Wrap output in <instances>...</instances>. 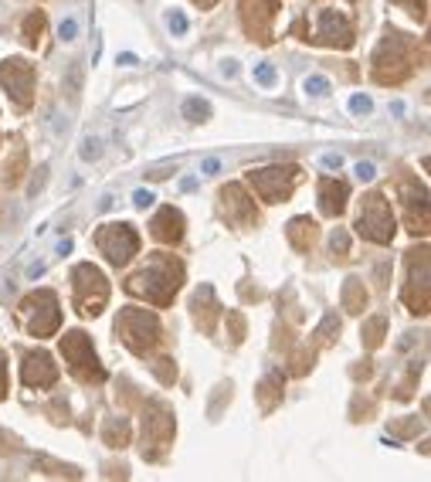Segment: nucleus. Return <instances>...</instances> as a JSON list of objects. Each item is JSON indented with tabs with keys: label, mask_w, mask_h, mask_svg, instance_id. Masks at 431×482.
<instances>
[{
	"label": "nucleus",
	"mask_w": 431,
	"mask_h": 482,
	"mask_svg": "<svg viewBox=\"0 0 431 482\" xmlns=\"http://www.w3.org/2000/svg\"><path fill=\"white\" fill-rule=\"evenodd\" d=\"M180 282H184V265L173 258V255H153L133 279L126 282V292L129 296H140V299H146V302H153V306H170L173 302V296H177V289H180Z\"/></svg>",
	"instance_id": "f257e3e1"
},
{
	"label": "nucleus",
	"mask_w": 431,
	"mask_h": 482,
	"mask_svg": "<svg viewBox=\"0 0 431 482\" xmlns=\"http://www.w3.org/2000/svg\"><path fill=\"white\" fill-rule=\"evenodd\" d=\"M21 322H24V329L31 333V336H51V333H58V326H61V309H58V296L51 292V289H38V292H31L24 302H21Z\"/></svg>",
	"instance_id": "f03ea898"
},
{
	"label": "nucleus",
	"mask_w": 431,
	"mask_h": 482,
	"mask_svg": "<svg viewBox=\"0 0 431 482\" xmlns=\"http://www.w3.org/2000/svg\"><path fill=\"white\" fill-rule=\"evenodd\" d=\"M116 333L133 354H150L160 343V320L150 309H122L116 320Z\"/></svg>",
	"instance_id": "7ed1b4c3"
},
{
	"label": "nucleus",
	"mask_w": 431,
	"mask_h": 482,
	"mask_svg": "<svg viewBox=\"0 0 431 482\" xmlns=\"http://www.w3.org/2000/svg\"><path fill=\"white\" fill-rule=\"evenodd\" d=\"M72 289H75V309L82 316H99L106 309V302H109V282H106V276L92 262L75 265Z\"/></svg>",
	"instance_id": "20e7f679"
},
{
	"label": "nucleus",
	"mask_w": 431,
	"mask_h": 482,
	"mask_svg": "<svg viewBox=\"0 0 431 482\" xmlns=\"http://www.w3.org/2000/svg\"><path fill=\"white\" fill-rule=\"evenodd\" d=\"M411 75V55H408V41L401 35H387L374 51V79L381 85H397Z\"/></svg>",
	"instance_id": "39448f33"
},
{
	"label": "nucleus",
	"mask_w": 431,
	"mask_h": 482,
	"mask_svg": "<svg viewBox=\"0 0 431 482\" xmlns=\"http://www.w3.org/2000/svg\"><path fill=\"white\" fill-rule=\"evenodd\" d=\"M61 357L68 363V370L85 384H92V380L102 384L106 380V370H102V363H99L95 350H92V340L82 329H72V333L61 336Z\"/></svg>",
	"instance_id": "423d86ee"
},
{
	"label": "nucleus",
	"mask_w": 431,
	"mask_h": 482,
	"mask_svg": "<svg viewBox=\"0 0 431 482\" xmlns=\"http://www.w3.org/2000/svg\"><path fill=\"white\" fill-rule=\"evenodd\" d=\"M173 442V414L163 401H150L143 414V459L157 462Z\"/></svg>",
	"instance_id": "0eeeda50"
},
{
	"label": "nucleus",
	"mask_w": 431,
	"mask_h": 482,
	"mask_svg": "<svg viewBox=\"0 0 431 482\" xmlns=\"http://www.w3.org/2000/svg\"><path fill=\"white\" fill-rule=\"evenodd\" d=\"M356 231H360V238L374 241V244H391L394 241V214L391 204L384 201V194L363 197V207L356 214Z\"/></svg>",
	"instance_id": "6e6552de"
},
{
	"label": "nucleus",
	"mask_w": 431,
	"mask_h": 482,
	"mask_svg": "<svg viewBox=\"0 0 431 482\" xmlns=\"http://www.w3.org/2000/svg\"><path fill=\"white\" fill-rule=\"evenodd\" d=\"M299 166H269V170H251L248 173V184L255 187V194L269 204H282L289 201L292 187L299 184Z\"/></svg>",
	"instance_id": "1a4fd4ad"
},
{
	"label": "nucleus",
	"mask_w": 431,
	"mask_h": 482,
	"mask_svg": "<svg viewBox=\"0 0 431 482\" xmlns=\"http://www.w3.org/2000/svg\"><path fill=\"white\" fill-rule=\"evenodd\" d=\"M404 302L414 316L428 313V248H414L408 251V285H404Z\"/></svg>",
	"instance_id": "9d476101"
},
{
	"label": "nucleus",
	"mask_w": 431,
	"mask_h": 482,
	"mask_svg": "<svg viewBox=\"0 0 431 482\" xmlns=\"http://www.w3.org/2000/svg\"><path fill=\"white\" fill-rule=\"evenodd\" d=\"M95 244L106 255L109 265H126L136 251H140V235L129 224H106L95 231Z\"/></svg>",
	"instance_id": "9b49d317"
},
{
	"label": "nucleus",
	"mask_w": 431,
	"mask_h": 482,
	"mask_svg": "<svg viewBox=\"0 0 431 482\" xmlns=\"http://www.w3.org/2000/svg\"><path fill=\"white\" fill-rule=\"evenodd\" d=\"M313 44H326V48H350L353 44V24L347 14H340V10H319L316 14V31Z\"/></svg>",
	"instance_id": "f8f14e48"
},
{
	"label": "nucleus",
	"mask_w": 431,
	"mask_h": 482,
	"mask_svg": "<svg viewBox=\"0 0 431 482\" xmlns=\"http://www.w3.org/2000/svg\"><path fill=\"white\" fill-rule=\"evenodd\" d=\"M0 85L14 95L17 109H28L31 99H35L31 95L35 92V68L28 61H21V58H10V61L0 65Z\"/></svg>",
	"instance_id": "ddd939ff"
},
{
	"label": "nucleus",
	"mask_w": 431,
	"mask_h": 482,
	"mask_svg": "<svg viewBox=\"0 0 431 482\" xmlns=\"http://www.w3.org/2000/svg\"><path fill=\"white\" fill-rule=\"evenodd\" d=\"M278 14V3L275 0H241V21H245V31L255 41L269 44L272 41V21Z\"/></svg>",
	"instance_id": "4468645a"
},
{
	"label": "nucleus",
	"mask_w": 431,
	"mask_h": 482,
	"mask_svg": "<svg viewBox=\"0 0 431 482\" xmlns=\"http://www.w3.org/2000/svg\"><path fill=\"white\" fill-rule=\"evenodd\" d=\"M221 211H224V218H228L235 228H251V224L258 221L255 201L245 194L241 184H228V187L221 191Z\"/></svg>",
	"instance_id": "2eb2a0df"
},
{
	"label": "nucleus",
	"mask_w": 431,
	"mask_h": 482,
	"mask_svg": "<svg viewBox=\"0 0 431 482\" xmlns=\"http://www.w3.org/2000/svg\"><path fill=\"white\" fill-rule=\"evenodd\" d=\"M401 197H404V211H408V228L418 235L428 231V194L418 184H401Z\"/></svg>",
	"instance_id": "dca6fc26"
},
{
	"label": "nucleus",
	"mask_w": 431,
	"mask_h": 482,
	"mask_svg": "<svg viewBox=\"0 0 431 482\" xmlns=\"http://www.w3.org/2000/svg\"><path fill=\"white\" fill-rule=\"evenodd\" d=\"M21 380L28 387H51L58 380V363L48 354H28L21 363Z\"/></svg>",
	"instance_id": "f3484780"
},
{
	"label": "nucleus",
	"mask_w": 431,
	"mask_h": 482,
	"mask_svg": "<svg viewBox=\"0 0 431 482\" xmlns=\"http://www.w3.org/2000/svg\"><path fill=\"white\" fill-rule=\"evenodd\" d=\"M150 235L163 244H177L184 238V214L177 207H160V214L150 221Z\"/></svg>",
	"instance_id": "a211bd4d"
},
{
	"label": "nucleus",
	"mask_w": 431,
	"mask_h": 482,
	"mask_svg": "<svg viewBox=\"0 0 431 482\" xmlns=\"http://www.w3.org/2000/svg\"><path fill=\"white\" fill-rule=\"evenodd\" d=\"M347 197H350V187H347L343 180H329V177L319 180V211H323V214H329V218L343 214Z\"/></svg>",
	"instance_id": "6ab92c4d"
},
{
	"label": "nucleus",
	"mask_w": 431,
	"mask_h": 482,
	"mask_svg": "<svg viewBox=\"0 0 431 482\" xmlns=\"http://www.w3.org/2000/svg\"><path fill=\"white\" fill-rule=\"evenodd\" d=\"M191 309H194L197 326H200L204 333H214V320H218L221 306H218V299H214V289H211V285H200V289H197Z\"/></svg>",
	"instance_id": "aec40b11"
},
{
	"label": "nucleus",
	"mask_w": 431,
	"mask_h": 482,
	"mask_svg": "<svg viewBox=\"0 0 431 482\" xmlns=\"http://www.w3.org/2000/svg\"><path fill=\"white\" fill-rule=\"evenodd\" d=\"M285 235H289V244H292L296 251H309L319 231H316L313 218H292V221H289V228H285Z\"/></svg>",
	"instance_id": "412c9836"
},
{
	"label": "nucleus",
	"mask_w": 431,
	"mask_h": 482,
	"mask_svg": "<svg viewBox=\"0 0 431 482\" xmlns=\"http://www.w3.org/2000/svg\"><path fill=\"white\" fill-rule=\"evenodd\" d=\"M278 401H282V370H272V374L258 384V404H262V411L269 414Z\"/></svg>",
	"instance_id": "4be33fe9"
},
{
	"label": "nucleus",
	"mask_w": 431,
	"mask_h": 482,
	"mask_svg": "<svg viewBox=\"0 0 431 482\" xmlns=\"http://www.w3.org/2000/svg\"><path fill=\"white\" fill-rule=\"evenodd\" d=\"M343 309L347 313H363L367 309V289H363V282L356 276L343 282Z\"/></svg>",
	"instance_id": "5701e85b"
},
{
	"label": "nucleus",
	"mask_w": 431,
	"mask_h": 482,
	"mask_svg": "<svg viewBox=\"0 0 431 482\" xmlns=\"http://www.w3.org/2000/svg\"><path fill=\"white\" fill-rule=\"evenodd\" d=\"M384 333H387V320H384V316H370V320L363 322V329H360L363 347H367V350H377V347L384 343Z\"/></svg>",
	"instance_id": "b1692460"
},
{
	"label": "nucleus",
	"mask_w": 431,
	"mask_h": 482,
	"mask_svg": "<svg viewBox=\"0 0 431 482\" xmlns=\"http://www.w3.org/2000/svg\"><path fill=\"white\" fill-rule=\"evenodd\" d=\"M102 442L109 445V448H122V445L129 442V421H126V418H113V421H106Z\"/></svg>",
	"instance_id": "393cba45"
},
{
	"label": "nucleus",
	"mask_w": 431,
	"mask_h": 482,
	"mask_svg": "<svg viewBox=\"0 0 431 482\" xmlns=\"http://www.w3.org/2000/svg\"><path fill=\"white\" fill-rule=\"evenodd\" d=\"M336 333H340V320H336V313H326V316H323V322L316 326L313 343H316V347H329V343L336 340Z\"/></svg>",
	"instance_id": "a878e982"
},
{
	"label": "nucleus",
	"mask_w": 431,
	"mask_h": 482,
	"mask_svg": "<svg viewBox=\"0 0 431 482\" xmlns=\"http://www.w3.org/2000/svg\"><path fill=\"white\" fill-rule=\"evenodd\" d=\"M41 31H44V14H41V10L28 14V21H24V44H28V48H38Z\"/></svg>",
	"instance_id": "bb28decb"
},
{
	"label": "nucleus",
	"mask_w": 431,
	"mask_h": 482,
	"mask_svg": "<svg viewBox=\"0 0 431 482\" xmlns=\"http://www.w3.org/2000/svg\"><path fill=\"white\" fill-rule=\"evenodd\" d=\"M184 119L207 122V119H211V106H207L204 99H187V102H184Z\"/></svg>",
	"instance_id": "cd10ccee"
},
{
	"label": "nucleus",
	"mask_w": 431,
	"mask_h": 482,
	"mask_svg": "<svg viewBox=\"0 0 431 482\" xmlns=\"http://www.w3.org/2000/svg\"><path fill=\"white\" fill-rule=\"evenodd\" d=\"M14 153H17V157H14V163H7V170H3V184H10V187H14V184H21V177H24L21 170H24V160H28L24 146H17Z\"/></svg>",
	"instance_id": "c85d7f7f"
},
{
	"label": "nucleus",
	"mask_w": 431,
	"mask_h": 482,
	"mask_svg": "<svg viewBox=\"0 0 431 482\" xmlns=\"http://www.w3.org/2000/svg\"><path fill=\"white\" fill-rule=\"evenodd\" d=\"M329 244H333V255H336V258H347V255H350V235H347L343 228H336V231H333Z\"/></svg>",
	"instance_id": "c756f323"
},
{
	"label": "nucleus",
	"mask_w": 431,
	"mask_h": 482,
	"mask_svg": "<svg viewBox=\"0 0 431 482\" xmlns=\"http://www.w3.org/2000/svg\"><path fill=\"white\" fill-rule=\"evenodd\" d=\"M153 374H157L163 384H173V380H177V367H173V360H170V357H163V360L153 363Z\"/></svg>",
	"instance_id": "7c9ffc66"
},
{
	"label": "nucleus",
	"mask_w": 431,
	"mask_h": 482,
	"mask_svg": "<svg viewBox=\"0 0 431 482\" xmlns=\"http://www.w3.org/2000/svg\"><path fill=\"white\" fill-rule=\"evenodd\" d=\"M309 367H313V354H309L306 347L292 354V374H296V377H299V374H306Z\"/></svg>",
	"instance_id": "2f4dec72"
},
{
	"label": "nucleus",
	"mask_w": 431,
	"mask_h": 482,
	"mask_svg": "<svg viewBox=\"0 0 431 482\" xmlns=\"http://www.w3.org/2000/svg\"><path fill=\"white\" fill-rule=\"evenodd\" d=\"M228 326H231V340H235V343H241V340H245V316H241L238 309H231V313H228Z\"/></svg>",
	"instance_id": "473e14b6"
},
{
	"label": "nucleus",
	"mask_w": 431,
	"mask_h": 482,
	"mask_svg": "<svg viewBox=\"0 0 431 482\" xmlns=\"http://www.w3.org/2000/svg\"><path fill=\"white\" fill-rule=\"evenodd\" d=\"M166 28H170L173 35H187V17H184L180 10H170V14H166Z\"/></svg>",
	"instance_id": "72a5a7b5"
},
{
	"label": "nucleus",
	"mask_w": 431,
	"mask_h": 482,
	"mask_svg": "<svg viewBox=\"0 0 431 482\" xmlns=\"http://www.w3.org/2000/svg\"><path fill=\"white\" fill-rule=\"evenodd\" d=\"M275 79H278V75H275L272 65H255V81H258V85L269 88V85H275Z\"/></svg>",
	"instance_id": "f704fd0d"
},
{
	"label": "nucleus",
	"mask_w": 431,
	"mask_h": 482,
	"mask_svg": "<svg viewBox=\"0 0 431 482\" xmlns=\"http://www.w3.org/2000/svg\"><path fill=\"white\" fill-rule=\"evenodd\" d=\"M306 92L309 95H326L329 92V81L323 79V75H313V79H306Z\"/></svg>",
	"instance_id": "c9c22d12"
},
{
	"label": "nucleus",
	"mask_w": 431,
	"mask_h": 482,
	"mask_svg": "<svg viewBox=\"0 0 431 482\" xmlns=\"http://www.w3.org/2000/svg\"><path fill=\"white\" fill-rule=\"evenodd\" d=\"M370 109H374V102H370L367 95H353V99H350V113H356V116H360V113L367 116Z\"/></svg>",
	"instance_id": "e433bc0d"
},
{
	"label": "nucleus",
	"mask_w": 431,
	"mask_h": 482,
	"mask_svg": "<svg viewBox=\"0 0 431 482\" xmlns=\"http://www.w3.org/2000/svg\"><path fill=\"white\" fill-rule=\"evenodd\" d=\"M58 35H61V41H72L75 35H79V21L75 17H68V21H61V28H58Z\"/></svg>",
	"instance_id": "4c0bfd02"
},
{
	"label": "nucleus",
	"mask_w": 431,
	"mask_h": 482,
	"mask_svg": "<svg viewBox=\"0 0 431 482\" xmlns=\"http://www.w3.org/2000/svg\"><path fill=\"white\" fill-rule=\"evenodd\" d=\"M394 3H401V7H408L418 21H425V0H394Z\"/></svg>",
	"instance_id": "58836bf2"
},
{
	"label": "nucleus",
	"mask_w": 431,
	"mask_h": 482,
	"mask_svg": "<svg viewBox=\"0 0 431 482\" xmlns=\"http://www.w3.org/2000/svg\"><path fill=\"white\" fill-rule=\"evenodd\" d=\"M374 177H377V166H374V163H370V160L356 163V180H374Z\"/></svg>",
	"instance_id": "ea45409f"
},
{
	"label": "nucleus",
	"mask_w": 431,
	"mask_h": 482,
	"mask_svg": "<svg viewBox=\"0 0 431 482\" xmlns=\"http://www.w3.org/2000/svg\"><path fill=\"white\" fill-rule=\"evenodd\" d=\"M418 421H404V425H391V432L394 435H418Z\"/></svg>",
	"instance_id": "a19ab883"
},
{
	"label": "nucleus",
	"mask_w": 431,
	"mask_h": 482,
	"mask_svg": "<svg viewBox=\"0 0 431 482\" xmlns=\"http://www.w3.org/2000/svg\"><path fill=\"white\" fill-rule=\"evenodd\" d=\"M153 201H157L153 191H136V194H133V204H136V207H150Z\"/></svg>",
	"instance_id": "79ce46f5"
},
{
	"label": "nucleus",
	"mask_w": 431,
	"mask_h": 482,
	"mask_svg": "<svg viewBox=\"0 0 431 482\" xmlns=\"http://www.w3.org/2000/svg\"><path fill=\"white\" fill-rule=\"evenodd\" d=\"M85 160H99V143L95 139H85V150H82Z\"/></svg>",
	"instance_id": "37998d69"
},
{
	"label": "nucleus",
	"mask_w": 431,
	"mask_h": 482,
	"mask_svg": "<svg viewBox=\"0 0 431 482\" xmlns=\"http://www.w3.org/2000/svg\"><path fill=\"white\" fill-rule=\"evenodd\" d=\"M7 394V357H3V350H0V398Z\"/></svg>",
	"instance_id": "c03bdc74"
},
{
	"label": "nucleus",
	"mask_w": 431,
	"mask_h": 482,
	"mask_svg": "<svg viewBox=\"0 0 431 482\" xmlns=\"http://www.w3.org/2000/svg\"><path fill=\"white\" fill-rule=\"evenodd\" d=\"M340 163H343L340 153H326V157H323V166H329V170H340Z\"/></svg>",
	"instance_id": "a18cd8bd"
},
{
	"label": "nucleus",
	"mask_w": 431,
	"mask_h": 482,
	"mask_svg": "<svg viewBox=\"0 0 431 482\" xmlns=\"http://www.w3.org/2000/svg\"><path fill=\"white\" fill-rule=\"evenodd\" d=\"M200 170H204V173H218V170H221V160H214V157H211V160L200 163Z\"/></svg>",
	"instance_id": "49530a36"
},
{
	"label": "nucleus",
	"mask_w": 431,
	"mask_h": 482,
	"mask_svg": "<svg viewBox=\"0 0 431 482\" xmlns=\"http://www.w3.org/2000/svg\"><path fill=\"white\" fill-rule=\"evenodd\" d=\"M68 251H72V238H65L58 244V255H68Z\"/></svg>",
	"instance_id": "de8ad7c7"
},
{
	"label": "nucleus",
	"mask_w": 431,
	"mask_h": 482,
	"mask_svg": "<svg viewBox=\"0 0 431 482\" xmlns=\"http://www.w3.org/2000/svg\"><path fill=\"white\" fill-rule=\"evenodd\" d=\"M133 61H136V55H129V51H126V55H119V65H133Z\"/></svg>",
	"instance_id": "09e8293b"
},
{
	"label": "nucleus",
	"mask_w": 431,
	"mask_h": 482,
	"mask_svg": "<svg viewBox=\"0 0 431 482\" xmlns=\"http://www.w3.org/2000/svg\"><path fill=\"white\" fill-rule=\"evenodd\" d=\"M197 3H200V7H211V3H214V0H197Z\"/></svg>",
	"instance_id": "8fccbe9b"
}]
</instances>
